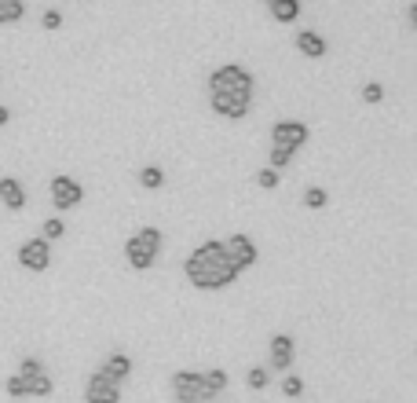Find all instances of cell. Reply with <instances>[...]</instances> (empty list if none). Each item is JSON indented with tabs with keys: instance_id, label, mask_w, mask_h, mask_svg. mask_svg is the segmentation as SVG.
I'll list each match as a JSON object with an SVG mask.
<instances>
[{
	"instance_id": "cell-1",
	"label": "cell",
	"mask_w": 417,
	"mask_h": 403,
	"mask_svg": "<svg viewBox=\"0 0 417 403\" xmlns=\"http://www.w3.org/2000/svg\"><path fill=\"white\" fill-rule=\"evenodd\" d=\"M253 92H256V81L238 62H224V67L209 74V107L212 114L227 121H241L253 110Z\"/></svg>"
},
{
	"instance_id": "cell-2",
	"label": "cell",
	"mask_w": 417,
	"mask_h": 403,
	"mask_svg": "<svg viewBox=\"0 0 417 403\" xmlns=\"http://www.w3.org/2000/svg\"><path fill=\"white\" fill-rule=\"evenodd\" d=\"M183 275L194 290H224L238 279V268L227 261V249L219 239L202 242L190 257L183 261Z\"/></svg>"
},
{
	"instance_id": "cell-3",
	"label": "cell",
	"mask_w": 417,
	"mask_h": 403,
	"mask_svg": "<svg viewBox=\"0 0 417 403\" xmlns=\"http://www.w3.org/2000/svg\"><path fill=\"white\" fill-rule=\"evenodd\" d=\"M161 231L154 227V224H143L132 239H125V261L132 271H150L154 261H158V253H161Z\"/></svg>"
},
{
	"instance_id": "cell-4",
	"label": "cell",
	"mask_w": 417,
	"mask_h": 403,
	"mask_svg": "<svg viewBox=\"0 0 417 403\" xmlns=\"http://www.w3.org/2000/svg\"><path fill=\"white\" fill-rule=\"evenodd\" d=\"M15 378L22 381V389H26V396H30V399H48V396L55 392V381H52V374L44 370V363H40V359H33V356L22 359L18 370H15Z\"/></svg>"
},
{
	"instance_id": "cell-5",
	"label": "cell",
	"mask_w": 417,
	"mask_h": 403,
	"mask_svg": "<svg viewBox=\"0 0 417 403\" xmlns=\"http://www.w3.org/2000/svg\"><path fill=\"white\" fill-rule=\"evenodd\" d=\"M18 264L26 268V271H33V275H44L52 268V242H44V239H26L18 246Z\"/></svg>"
},
{
	"instance_id": "cell-6",
	"label": "cell",
	"mask_w": 417,
	"mask_h": 403,
	"mask_svg": "<svg viewBox=\"0 0 417 403\" xmlns=\"http://www.w3.org/2000/svg\"><path fill=\"white\" fill-rule=\"evenodd\" d=\"M48 191H52V205L59 209V213H66V209H77V205L84 202V187H81L74 176H66V173L52 176Z\"/></svg>"
},
{
	"instance_id": "cell-7",
	"label": "cell",
	"mask_w": 417,
	"mask_h": 403,
	"mask_svg": "<svg viewBox=\"0 0 417 403\" xmlns=\"http://www.w3.org/2000/svg\"><path fill=\"white\" fill-rule=\"evenodd\" d=\"M307 125L304 121H275L271 125V147H282V151H300V147L307 143Z\"/></svg>"
},
{
	"instance_id": "cell-8",
	"label": "cell",
	"mask_w": 417,
	"mask_h": 403,
	"mask_svg": "<svg viewBox=\"0 0 417 403\" xmlns=\"http://www.w3.org/2000/svg\"><path fill=\"white\" fill-rule=\"evenodd\" d=\"M224 249H227V261L238 268V275L260 261V249H256V242H253L249 235H241V231H238V235H231V239H224Z\"/></svg>"
},
{
	"instance_id": "cell-9",
	"label": "cell",
	"mask_w": 417,
	"mask_h": 403,
	"mask_svg": "<svg viewBox=\"0 0 417 403\" xmlns=\"http://www.w3.org/2000/svg\"><path fill=\"white\" fill-rule=\"evenodd\" d=\"M293 359H297V341L290 334H275L268 341V363H271V370H290Z\"/></svg>"
},
{
	"instance_id": "cell-10",
	"label": "cell",
	"mask_w": 417,
	"mask_h": 403,
	"mask_svg": "<svg viewBox=\"0 0 417 403\" xmlns=\"http://www.w3.org/2000/svg\"><path fill=\"white\" fill-rule=\"evenodd\" d=\"M172 396H176V403H205L202 385H198V370H176L172 374Z\"/></svg>"
},
{
	"instance_id": "cell-11",
	"label": "cell",
	"mask_w": 417,
	"mask_h": 403,
	"mask_svg": "<svg viewBox=\"0 0 417 403\" xmlns=\"http://www.w3.org/2000/svg\"><path fill=\"white\" fill-rule=\"evenodd\" d=\"M118 399H121V385H114L110 378L92 370V378L84 385V403H118Z\"/></svg>"
},
{
	"instance_id": "cell-12",
	"label": "cell",
	"mask_w": 417,
	"mask_h": 403,
	"mask_svg": "<svg viewBox=\"0 0 417 403\" xmlns=\"http://www.w3.org/2000/svg\"><path fill=\"white\" fill-rule=\"evenodd\" d=\"M0 202H4L11 213H22L26 209V187L15 176H0Z\"/></svg>"
},
{
	"instance_id": "cell-13",
	"label": "cell",
	"mask_w": 417,
	"mask_h": 403,
	"mask_svg": "<svg viewBox=\"0 0 417 403\" xmlns=\"http://www.w3.org/2000/svg\"><path fill=\"white\" fill-rule=\"evenodd\" d=\"M198 385H202V396H205V399H216L219 392H227L231 378H227V370L212 367V370H198Z\"/></svg>"
},
{
	"instance_id": "cell-14",
	"label": "cell",
	"mask_w": 417,
	"mask_h": 403,
	"mask_svg": "<svg viewBox=\"0 0 417 403\" xmlns=\"http://www.w3.org/2000/svg\"><path fill=\"white\" fill-rule=\"evenodd\" d=\"M99 374L103 378H110L114 385H125V381L132 378V356H125V352H114L106 359V363L99 367Z\"/></svg>"
},
{
	"instance_id": "cell-15",
	"label": "cell",
	"mask_w": 417,
	"mask_h": 403,
	"mask_svg": "<svg viewBox=\"0 0 417 403\" xmlns=\"http://www.w3.org/2000/svg\"><path fill=\"white\" fill-rule=\"evenodd\" d=\"M293 45L300 48V55H307V59H322L326 52H329V45H326V37L322 33H315V30H297V40Z\"/></svg>"
},
{
	"instance_id": "cell-16",
	"label": "cell",
	"mask_w": 417,
	"mask_h": 403,
	"mask_svg": "<svg viewBox=\"0 0 417 403\" xmlns=\"http://www.w3.org/2000/svg\"><path fill=\"white\" fill-rule=\"evenodd\" d=\"M268 8H271V18L282 26H290L300 18V0H268Z\"/></svg>"
},
{
	"instance_id": "cell-17",
	"label": "cell",
	"mask_w": 417,
	"mask_h": 403,
	"mask_svg": "<svg viewBox=\"0 0 417 403\" xmlns=\"http://www.w3.org/2000/svg\"><path fill=\"white\" fill-rule=\"evenodd\" d=\"M139 187L161 191V187H165V169H161V165H143V169H139Z\"/></svg>"
},
{
	"instance_id": "cell-18",
	"label": "cell",
	"mask_w": 417,
	"mask_h": 403,
	"mask_svg": "<svg viewBox=\"0 0 417 403\" xmlns=\"http://www.w3.org/2000/svg\"><path fill=\"white\" fill-rule=\"evenodd\" d=\"M26 15V4L22 0H0V26H11Z\"/></svg>"
},
{
	"instance_id": "cell-19",
	"label": "cell",
	"mask_w": 417,
	"mask_h": 403,
	"mask_svg": "<svg viewBox=\"0 0 417 403\" xmlns=\"http://www.w3.org/2000/svg\"><path fill=\"white\" fill-rule=\"evenodd\" d=\"M282 396H285V399L304 396V378H300V374H285V378H282Z\"/></svg>"
},
{
	"instance_id": "cell-20",
	"label": "cell",
	"mask_w": 417,
	"mask_h": 403,
	"mask_svg": "<svg viewBox=\"0 0 417 403\" xmlns=\"http://www.w3.org/2000/svg\"><path fill=\"white\" fill-rule=\"evenodd\" d=\"M268 367H249V374H246V385L253 389V392H263V389H268Z\"/></svg>"
},
{
	"instance_id": "cell-21",
	"label": "cell",
	"mask_w": 417,
	"mask_h": 403,
	"mask_svg": "<svg viewBox=\"0 0 417 403\" xmlns=\"http://www.w3.org/2000/svg\"><path fill=\"white\" fill-rule=\"evenodd\" d=\"M326 202H329V195H326L322 187H307L304 191V205L307 209H326Z\"/></svg>"
},
{
	"instance_id": "cell-22",
	"label": "cell",
	"mask_w": 417,
	"mask_h": 403,
	"mask_svg": "<svg viewBox=\"0 0 417 403\" xmlns=\"http://www.w3.org/2000/svg\"><path fill=\"white\" fill-rule=\"evenodd\" d=\"M66 235V224L59 220V217H48V220H44V242H55V239H62Z\"/></svg>"
},
{
	"instance_id": "cell-23",
	"label": "cell",
	"mask_w": 417,
	"mask_h": 403,
	"mask_svg": "<svg viewBox=\"0 0 417 403\" xmlns=\"http://www.w3.org/2000/svg\"><path fill=\"white\" fill-rule=\"evenodd\" d=\"M278 183H282V173H275V169H268V165L256 173V187H263V191H275Z\"/></svg>"
},
{
	"instance_id": "cell-24",
	"label": "cell",
	"mask_w": 417,
	"mask_h": 403,
	"mask_svg": "<svg viewBox=\"0 0 417 403\" xmlns=\"http://www.w3.org/2000/svg\"><path fill=\"white\" fill-rule=\"evenodd\" d=\"M384 99V89L377 81H370V84H362V103H370V107H377V103Z\"/></svg>"
},
{
	"instance_id": "cell-25",
	"label": "cell",
	"mask_w": 417,
	"mask_h": 403,
	"mask_svg": "<svg viewBox=\"0 0 417 403\" xmlns=\"http://www.w3.org/2000/svg\"><path fill=\"white\" fill-rule=\"evenodd\" d=\"M4 392H8V399H26V389H22V381L15 374L4 378Z\"/></svg>"
},
{
	"instance_id": "cell-26",
	"label": "cell",
	"mask_w": 417,
	"mask_h": 403,
	"mask_svg": "<svg viewBox=\"0 0 417 403\" xmlns=\"http://www.w3.org/2000/svg\"><path fill=\"white\" fill-rule=\"evenodd\" d=\"M40 26H44V30H52V33H55V30L62 26V11H55V8H48V11H44V15H40Z\"/></svg>"
},
{
	"instance_id": "cell-27",
	"label": "cell",
	"mask_w": 417,
	"mask_h": 403,
	"mask_svg": "<svg viewBox=\"0 0 417 403\" xmlns=\"http://www.w3.org/2000/svg\"><path fill=\"white\" fill-rule=\"evenodd\" d=\"M406 23H410V26H417V4H410V8H406Z\"/></svg>"
},
{
	"instance_id": "cell-28",
	"label": "cell",
	"mask_w": 417,
	"mask_h": 403,
	"mask_svg": "<svg viewBox=\"0 0 417 403\" xmlns=\"http://www.w3.org/2000/svg\"><path fill=\"white\" fill-rule=\"evenodd\" d=\"M8 121H11V110H8V107H0V129H4Z\"/></svg>"
}]
</instances>
